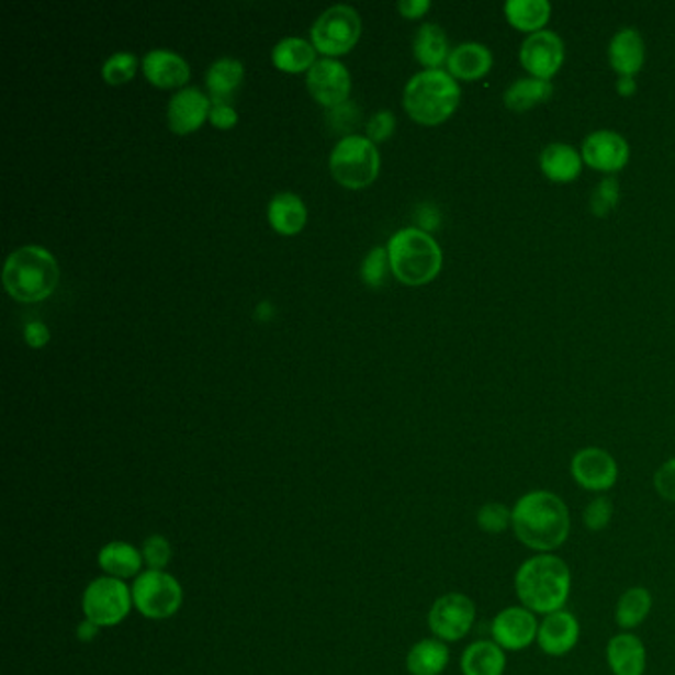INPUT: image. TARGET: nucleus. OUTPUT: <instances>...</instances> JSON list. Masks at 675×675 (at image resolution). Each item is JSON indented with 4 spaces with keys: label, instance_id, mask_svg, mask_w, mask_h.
Returning <instances> with one entry per match:
<instances>
[{
    "label": "nucleus",
    "instance_id": "obj_42",
    "mask_svg": "<svg viewBox=\"0 0 675 675\" xmlns=\"http://www.w3.org/2000/svg\"><path fill=\"white\" fill-rule=\"evenodd\" d=\"M211 113H209V120H211L216 127L221 130H230L238 122V113L233 108V103L228 101H211Z\"/></svg>",
    "mask_w": 675,
    "mask_h": 675
},
{
    "label": "nucleus",
    "instance_id": "obj_15",
    "mask_svg": "<svg viewBox=\"0 0 675 675\" xmlns=\"http://www.w3.org/2000/svg\"><path fill=\"white\" fill-rule=\"evenodd\" d=\"M307 88L319 103L335 108L349 98L351 74L341 61L323 58L307 70Z\"/></svg>",
    "mask_w": 675,
    "mask_h": 675
},
{
    "label": "nucleus",
    "instance_id": "obj_18",
    "mask_svg": "<svg viewBox=\"0 0 675 675\" xmlns=\"http://www.w3.org/2000/svg\"><path fill=\"white\" fill-rule=\"evenodd\" d=\"M608 64L618 78H635L645 64V44L634 26L616 32L608 44Z\"/></svg>",
    "mask_w": 675,
    "mask_h": 675
},
{
    "label": "nucleus",
    "instance_id": "obj_5",
    "mask_svg": "<svg viewBox=\"0 0 675 675\" xmlns=\"http://www.w3.org/2000/svg\"><path fill=\"white\" fill-rule=\"evenodd\" d=\"M389 260L394 275L406 285L432 282L442 270V250L430 233L408 226L391 236Z\"/></svg>",
    "mask_w": 675,
    "mask_h": 675
},
{
    "label": "nucleus",
    "instance_id": "obj_34",
    "mask_svg": "<svg viewBox=\"0 0 675 675\" xmlns=\"http://www.w3.org/2000/svg\"><path fill=\"white\" fill-rule=\"evenodd\" d=\"M615 517V504L608 495H595L583 509V525L590 533L606 531Z\"/></svg>",
    "mask_w": 675,
    "mask_h": 675
},
{
    "label": "nucleus",
    "instance_id": "obj_1",
    "mask_svg": "<svg viewBox=\"0 0 675 675\" xmlns=\"http://www.w3.org/2000/svg\"><path fill=\"white\" fill-rule=\"evenodd\" d=\"M511 511L515 539L531 553H556L571 537V509L551 490L525 492L515 499Z\"/></svg>",
    "mask_w": 675,
    "mask_h": 675
},
{
    "label": "nucleus",
    "instance_id": "obj_27",
    "mask_svg": "<svg viewBox=\"0 0 675 675\" xmlns=\"http://www.w3.org/2000/svg\"><path fill=\"white\" fill-rule=\"evenodd\" d=\"M413 50L416 60L420 61L426 70H440L452 52L442 26L434 22H426L416 31Z\"/></svg>",
    "mask_w": 675,
    "mask_h": 675
},
{
    "label": "nucleus",
    "instance_id": "obj_43",
    "mask_svg": "<svg viewBox=\"0 0 675 675\" xmlns=\"http://www.w3.org/2000/svg\"><path fill=\"white\" fill-rule=\"evenodd\" d=\"M24 339H26V344L34 347V349H41V347H44V345L50 341V331H48V327L42 322L26 323V327H24Z\"/></svg>",
    "mask_w": 675,
    "mask_h": 675
},
{
    "label": "nucleus",
    "instance_id": "obj_10",
    "mask_svg": "<svg viewBox=\"0 0 675 675\" xmlns=\"http://www.w3.org/2000/svg\"><path fill=\"white\" fill-rule=\"evenodd\" d=\"M361 34V19L349 4H335L313 22L312 42L315 50L337 56L351 50Z\"/></svg>",
    "mask_w": 675,
    "mask_h": 675
},
{
    "label": "nucleus",
    "instance_id": "obj_8",
    "mask_svg": "<svg viewBox=\"0 0 675 675\" xmlns=\"http://www.w3.org/2000/svg\"><path fill=\"white\" fill-rule=\"evenodd\" d=\"M133 606L149 620H167L182 606V586L165 571H145L132 586Z\"/></svg>",
    "mask_w": 675,
    "mask_h": 675
},
{
    "label": "nucleus",
    "instance_id": "obj_31",
    "mask_svg": "<svg viewBox=\"0 0 675 675\" xmlns=\"http://www.w3.org/2000/svg\"><path fill=\"white\" fill-rule=\"evenodd\" d=\"M244 80V64L236 58H218L212 61L206 70V88L211 91V101H228L233 98L236 88Z\"/></svg>",
    "mask_w": 675,
    "mask_h": 675
},
{
    "label": "nucleus",
    "instance_id": "obj_21",
    "mask_svg": "<svg viewBox=\"0 0 675 675\" xmlns=\"http://www.w3.org/2000/svg\"><path fill=\"white\" fill-rule=\"evenodd\" d=\"M583 167V155L571 143H551L539 155V169L544 179L559 184L576 181Z\"/></svg>",
    "mask_w": 675,
    "mask_h": 675
},
{
    "label": "nucleus",
    "instance_id": "obj_6",
    "mask_svg": "<svg viewBox=\"0 0 675 675\" xmlns=\"http://www.w3.org/2000/svg\"><path fill=\"white\" fill-rule=\"evenodd\" d=\"M333 177L349 189H361L373 182L379 175L381 157L373 142L361 135H345L333 147L329 157Z\"/></svg>",
    "mask_w": 675,
    "mask_h": 675
},
{
    "label": "nucleus",
    "instance_id": "obj_14",
    "mask_svg": "<svg viewBox=\"0 0 675 675\" xmlns=\"http://www.w3.org/2000/svg\"><path fill=\"white\" fill-rule=\"evenodd\" d=\"M583 161L595 171L606 172L608 177L622 171L630 161V145L620 133L612 130H598L588 133L581 145Z\"/></svg>",
    "mask_w": 675,
    "mask_h": 675
},
{
    "label": "nucleus",
    "instance_id": "obj_33",
    "mask_svg": "<svg viewBox=\"0 0 675 675\" xmlns=\"http://www.w3.org/2000/svg\"><path fill=\"white\" fill-rule=\"evenodd\" d=\"M477 529L485 535H504L511 531L514 511L509 505L499 502H487L475 514Z\"/></svg>",
    "mask_w": 675,
    "mask_h": 675
},
{
    "label": "nucleus",
    "instance_id": "obj_29",
    "mask_svg": "<svg viewBox=\"0 0 675 675\" xmlns=\"http://www.w3.org/2000/svg\"><path fill=\"white\" fill-rule=\"evenodd\" d=\"M553 81L525 76L515 80L504 93L505 108L514 113H527L553 98Z\"/></svg>",
    "mask_w": 675,
    "mask_h": 675
},
{
    "label": "nucleus",
    "instance_id": "obj_40",
    "mask_svg": "<svg viewBox=\"0 0 675 675\" xmlns=\"http://www.w3.org/2000/svg\"><path fill=\"white\" fill-rule=\"evenodd\" d=\"M655 494L667 504H675V455L665 460L654 474Z\"/></svg>",
    "mask_w": 675,
    "mask_h": 675
},
{
    "label": "nucleus",
    "instance_id": "obj_17",
    "mask_svg": "<svg viewBox=\"0 0 675 675\" xmlns=\"http://www.w3.org/2000/svg\"><path fill=\"white\" fill-rule=\"evenodd\" d=\"M606 664L612 675H644L648 650L635 632H618L606 644Z\"/></svg>",
    "mask_w": 675,
    "mask_h": 675
},
{
    "label": "nucleus",
    "instance_id": "obj_32",
    "mask_svg": "<svg viewBox=\"0 0 675 675\" xmlns=\"http://www.w3.org/2000/svg\"><path fill=\"white\" fill-rule=\"evenodd\" d=\"M272 61L283 71L310 70L315 64V46L297 36L283 38L273 46Z\"/></svg>",
    "mask_w": 675,
    "mask_h": 675
},
{
    "label": "nucleus",
    "instance_id": "obj_48",
    "mask_svg": "<svg viewBox=\"0 0 675 675\" xmlns=\"http://www.w3.org/2000/svg\"><path fill=\"white\" fill-rule=\"evenodd\" d=\"M273 313H275V310H273V305L270 302H260L258 303V307H256V317L262 319V322L272 319Z\"/></svg>",
    "mask_w": 675,
    "mask_h": 675
},
{
    "label": "nucleus",
    "instance_id": "obj_30",
    "mask_svg": "<svg viewBox=\"0 0 675 675\" xmlns=\"http://www.w3.org/2000/svg\"><path fill=\"white\" fill-rule=\"evenodd\" d=\"M268 218L278 233L295 234L305 226L307 209L297 194L278 192L268 204Z\"/></svg>",
    "mask_w": 675,
    "mask_h": 675
},
{
    "label": "nucleus",
    "instance_id": "obj_7",
    "mask_svg": "<svg viewBox=\"0 0 675 675\" xmlns=\"http://www.w3.org/2000/svg\"><path fill=\"white\" fill-rule=\"evenodd\" d=\"M133 606L132 588L125 581L113 576H100L91 581L81 596V610L86 620L100 628L122 625Z\"/></svg>",
    "mask_w": 675,
    "mask_h": 675
},
{
    "label": "nucleus",
    "instance_id": "obj_24",
    "mask_svg": "<svg viewBox=\"0 0 675 675\" xmlns=\"http://www.w3.org/2000/svg\"><path fill=\"white\" fill-rule=\"evenodd\" d=\"M98 563L100 569L105 573V576L113 578H137L142 575L143 554L137 547L125 541H111L103 544L98 553Z\"/></svg>",
    "mask_w": 675,
    "mask_h": 675
},
{
    "label": "nucleus",
    "instance_id": "obj_38",
    "mask_svg": "<svg viewBox=\"0 0 675 675\" xmlns=\"http://www.w3.org/2000/svg\"><path fill=\"white\" fill-rule=\"evenodd\" d=\"M142 554L145 565L151 571H165L172 559L171 543L162 535H151L143 541Z\"/></svg>",
    "mask_w": 675,
    "mask_h": 675
},
{
    "label": "nucleus",
    "instance_id": "obj_16",
    "mask_svg": "<svg viewBox=\"0 0 675 675\" xmlns=\"http://www.w3.org/2000/svg\"><path fill=\"white\" fill-rule=\"evenodd\" d=\"M581 640V622L571 610L543 616L537 632V645L549 657L569 655Z\"/></svg>",
    "mask_w": 675,
    "mask_h": 675
},
{
    "label": "nucleus",
    "instance_id": "obj_12",
    "mask_svg": "<svg viewBox=\"0 0 675 675\" xmlns=\"http://www.w3.org/2000/svg\"><path fill=\"white\" fill-rule=\"evenodd\" d=\"M565 58V42L549 29L529 34L519 48V61L524 70L539 80H553L563 68Z\"/></svg>",
    "mask_w": 675,
    "mask_h": 675
},
{
    "label": "nucleus",
    "instance_id": "obj_45",
    "mask_svg": "<svg viewBox=\"0 0 675 675\" xmlns=\"http://www.w3.org/2000/svg\"><path fill=\"white\" fill-rule=\"evenodd\" d=\"M430 0H401L398 12L404 19H420L426 12L430 11Z\"/></svg>",
    "mask_w": 675,
    "mask_h": 675
},
{
    "label": "nucleus",
    "instance_id": "obj_9",
    "mask_svg": "<svg viewBox=\"0 0 675 675\" xmlns=\"http://www.w3.org/2000/svg\"><path fill=\"white\" fill-rule=\"evenodd\" d=\"M477 618V608L464 593H446L434 600L428 610V628L434 638L446 644L462 642L472 632Z\"/></svg>",
    "mask_w": 675,
    "mask_h": 675
},
{
    "label": "nucleus",
    "instance_id": "obj_36",
    "mask_svg": "<svg viewBox=\"0 0 675 675\" xmlns=\"http://www.w3.org/2000/svg\"><path fill=\"white\" fill-rule=\"evenodd\" d=\"M618 202H620V184L616 181V177L610 175L596 184L593 196H590V211L598 218H605L615 211Z\"/></svg>",
    "mask_w": 675,
    "mask_h": 675
},
{
    "label": "nucleus",
    "instance_id": "obj_28",
    "mask_svg": "<svg viewBox=\"0 0 675 675\" xmlns=\"http://www.w3.org/2000/svg\"><path fill=\"white\" fill-rule=\"evenodd\" d=\"M504 14L515 31L525 32L529 36L547 29L553 7L549 0H507Z\"/></svg>",
    "mask_w": 675,
    "mask_h": 675
},
{
    "label": "nucleus",
    "instance_id": "obj_25",
    "mask_svg": "<svg viewBox=\"0 0 675 675\" xmlns=\"http://www.w3.org/2000/svg\"><path fill=\"white\" fill-rule=\"evenodd\" d=\"M654 608V595L645 586H630L618 596L615 606V622L620 632H635L644 625Z\"/></svg>",
    "mask_w": 675,
    "mask_h": 675
},
{
    "label": "nucleus",
    "instance_id": "obj_41",
    "mask_svg": "<svg viewBox=\"0 0 675 675\" xmlns=\"http://www.w3.org/2000/svg\"><path fill=\"white\" fill-rule=\"evenodd\" d=\"M394 125H396V120H394L393 111H376L373 117L367 122V127H364L367 130V139L373 143L389 139L393 135Z\"/></svg>",
    "mask_w": 675,
    "mask_h": 675
},
{
    "label": "nucleus",
    "instance_id": "obj_2",
    "mask_svg": "<svg viewBox=\"0 0 675 675\" xmlns=\"http://www.w3.org/2000/svg\"><path fill=\"white\" fill-rule=\"evenodd\" d=\"M519 605L537 616L565 610L573 593V571L556 553H533L517 566L514 576Z\"/></svg>",
    "mask_w": 675,
    "mask_h": 675
},
{
    "label": "nucleus",
    "instance_id": "obj_11",
    "mask_svg": "<svg viewBox=\"0 0 675 675\" xmlns=\"http://www.w3.org/2000/svg\"><path fill=\"white\" fill-rule=\"evenodd\" d=\"M569 472L581 490L595 495H606V492H610L618 484L620 477V468L615 455L598 446H586L575 452L571 458Z\"/></svg>",
    "mask_w": 675,
    "mask_h": 675
},
{
    "label": "nucleus",
    "instance_id": "obj_26",
    "mask_svg": "<svg viewBox=\"0 0 675 675\" xmlns=\"http://www.w3.org/2000/svg\"><path fill=\"white\" fill-rule=\"evenodd\" d=\"M450 665V648L438 638H424L408 650L406 672L410 675H442Z\"/></svg>",
    "mask_w": 675,
    "mask_h": 675
},
{
    "label": "nucleus",
    "instance_id": "obj_22",
    "mask_svg": "<svg viewBox=\"0 0 675 675\" xmlns=\"http://www.w3.org/2000/svg\"><path fill=\"white\" fill-rule=\"evenodd\" d=\"M143 71L147 80L159 88L184 86L191 76V68L182 56L171 50H162V48H155L145 54Z\"/></svg>",
    "mask_w": 675,
    "mask_h": 675
},
{
    "label": "nucleus",
    "instance_id": "obj_23",
    "mask_svg": "<svg viewBox=\"0 0 675 675\" xmlns=\"http://www.w3.org/2000/svg\"><path fill=\"white\" fill-rule=\"evenodd\" d=\"M507 670V652L494 640H475L465 648L460 657L462 675H504Z\"/></svg>",
    "mask_w": 675,
    "mask_h": 675
},
{
    "label": "nucleus",
    "instance_id": "obj_37",
    "mask_svg": "<svg viewBox=\"0 0 675 675\" xmlns=\"http://www.w3.org/2000/svg\"><path fill=\"white\" fill-rule=\"evenodd\" d=\"M389 268H391V260H389V250L384 246H374L371 252L367 254V258L361 266V278L367 285L371 288H381L386 282V275H389Z\"/></svg>",
    "mask_w": 675,
    "mask_h": 675
},
{
    "label": "nucleus",
    "instance_id": "obj_3",
    "mask_svg": "<svg viewBox=\"0 0 675 675\" xmlns=\"http://www.w3.org/2000/svg\"><path fill=\"white\" fill-rule=\"evenodd\" d=\"M462 100V88L448 70L414 74L404 88L403 103L414 122L438 125L454 115Z\"/></svg>",
    "mask_w": 675,
    "mask_h": 675
},
{
    "label": "nucleus",
    "instance_id": "obj_35",
    "mask_svg": "<svg viewBox=\"0 0 675 675\" xmlns=\"http://www.w3.org/2000/svg\"><path fill=\"white\" fill-rule=\"evenodd\" d=\"M135 71H137V58L132 52L111 54L110 58L103 61V68H101L105 81H110L113 86L132 80Z\"/></svg>",
    "mask_w": 675,
    "mask_h": 675
},
{
    "label": "nucleus",
    "instance_id": "obj_20",
    "mask_svg": "<svg viewBox=\"0 0 675 675\" xmlns=\"http://www.w3.org/2000/svg\"><path fill=\"white\" fill-rule=\"evenodd\" d=\"M446 66L455 80H482L494 68V52L482 42H462L452 48Z\"/></svg>",
    "mask_w": 675,
    "mask_h": 675
},
{
    "label": "nucleus",
    "instance_id": "obj_13",
    "mask_svg": "<svg viewBox=\"0 0 675 675\" xmlns=\"http://www.w3.org/2000/svg\"><path fill=\"white\" fill-rule=\"evenodd\" d=\"M537 615L521 605L505 606L494 616L490 625L492 640L505 652H524L527 648L537 644L539 632Z\"/></svg>",
    "mask_w": 675,
    "mask_h": 675
},
{
    "label": "nucleus",
    "instance_id": "obj_4",
    "mask_svg": "<svg viewBox=\"0 0 675 675\" xmlns=\"http://www.w3.org/2000/svg\"><path fill=\"white\" fill-rule=\"evenodd\" d=\"M60 270L46 248L22 246L7 258L2 283L19 302H41L58 285Z\"/></svg>",
    "mask_w": 675,
    "mask_h": 675
},
{
    "label": "nucleus",
    "instance_id": "obj_47",
    "mask_svg": "<svg viewBox=\"0 0 675 675\" xmlns=\"http://www.w3.org/2000/svg\"><path fill=\"white\" fill-rule=\"evenodd\" d=\"M98 632H100V626L93 625L90 620H83L78 626V638H80L81 642H91L98 635Z\"/></svg>",
    "mask_w": 675,
    "mask_h": 675
},
{
    "label": "nucleus",
    "instance_id": "obj_46",
    "mask_svg": "<svg viewBox=\"0 0 675 675\" xmlns=\"http://www.w3.org/2000/svg\"><path fill=\"white\" fill-rule=\"evenodd\" d=\"M616 91H618L620 98H634L635 91H638V81H635V78H618Z\"/></svg>",
    "mask_w": 675,
    "mask_h": 675
},
{
    "label": "nucleus",
    "instance_id": "obj_44",
    "mask_svg": "<svg viewBox=\"0 0 675 675\" xmlns=\"http://www.w3.org/2000/svg\"><path fill=\"white\" fill-rule=\"evenodd\" d=\"M416 222H418V228L424 230V233H428V230H434V228H438V222H440V212L432 204H423V206H418V211H416Z\"/></svg>",
    "mask_w": 675,
    "mask_h": 675
},
{
    "label": "nucleus",
    "instance_id": "obj_19",
    "mask_svg": "<svg viewBox=\"0 0 675 675\" xmlns=\"http://www.w3.org/2000/svg\"><path fill=\"white\" fill-rule=\"evenodd\" d=\"M211 98H206L199 88H182L169 101V125L175 133L196 132L206 115L211 113Z\"/></svg>",
    "mask_w": 675,
    "mask_h": 675
},
{
    "label": "nucleus",
    "instance_id": "obj_39",
    "mask_svg": "<svg viewBox=\"0 0 675 675\" xmlns=\"http://www.w3.org/2000/svg\"><path fill=\"white\" fill-rule=\"evenodd\" d=\"M357 122H359V110L353 101H344L327 111V123L335 133L351 132Z\"/></svg>",
    "mask_w": 675,
    "mask_h": 675
}]
</instances>
